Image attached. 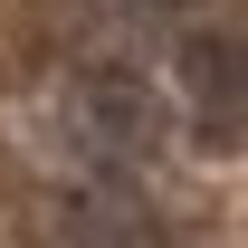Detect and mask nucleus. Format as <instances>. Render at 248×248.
<instances>
[{
  "label": "nucleus",
  "mask_w": 248,
  "mask_h": 248,
  "mask_svg": "<svg viewBox=\"0 0 248 248\" xmlns=\"http://www.w3.org/2000/svg\"><path fill=\"white\" fill-rule=\"evenodd\" d=\"M182 86L191 105H201V124H239L248 115V29H219V19H201V29L182 38Z\"/></svg>",
  "instance_id": "obj_1"
}]
</instances>
